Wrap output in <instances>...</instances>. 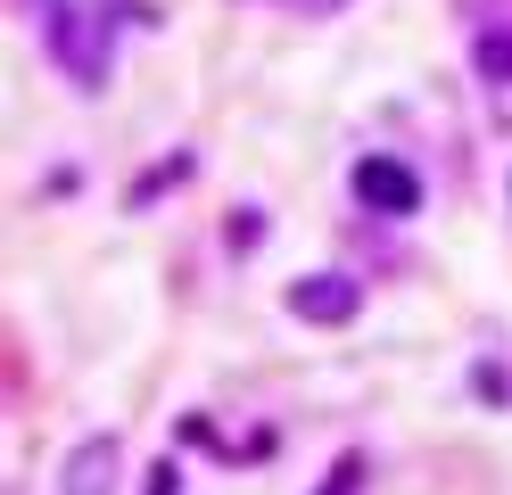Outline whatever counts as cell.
Wrapping results in <instances>:
<instances>
[{
    "label": "cell",
    "mask_w": 512,
    "mask_h": 495,
    "mask_svg": "<svg viewBox=\"0 0 512 495\" xmlns=\"http://www.w3.org/2000/svg\"><path fill=\"white\" fill-rule=\"evenodd\" d=\"M50 58L67 66L83 91L108 83V58H116V9L108 0H58L50 9Z\"/></svg>",
    "instance_id": "6da1fadb"
},
{
    "label": "cell",
    "mask_w": 512,
    "mask_h": 495,
    "mask_svg": "<svg viewBox=\"0 0 512 495\" xmlns=\"http://www.w3.org/2000/svg\"><path fill=\"white\" fill-rule=\"evenodd\" d=\"M116 471H124V446L116 438H83L58 462V495H116Z\"/></svg>",
    "instance_id": "3957f363"
},
{
    "label": "cell",
    "mask_w": 512,
    "mask_h": 495,
    "mask_svg": "<svg viewBox=\"0 0 512 495\" xmlns=\"http://www.w3.org/2000/svg\"><path fill=\"white\" fill-rule=\"evenodd\" d=\"M471 66H479L488 83H512V25H504V17H488V25L471 33Z\"/></svg>",
    "instance_id": "5b68a950"
},
{
    "label": "cell",
    "mask_w": 512,
    "mask_h": 495,
    "mask_svg": "<svg viewBox=\"0 0 512 495\" xmlns=\"http://www.w3.org/2000/svg\"><path fill=\"white\" fill-rule=\"evenodd\" d=\"M356 198L372 215H413L422 207V174L405 157H356Z\"/></svg>",
    "instance_id": "7a4b0ae2"
},
{
    "label": "cell",
    "mask_w": 512,
    "mask_h": 495,
    "mask_svg": "<svg viewBox=\"0 0 512 495\" xmlns=\"http://www.w3.org/2000/svg\"><path fill=\"white\" fill-rule=\"evenodd\" d=\"M356 281H339V273H306V281H290V314L298 322H356Z\"/></svg>",
    "instance_id": "277c9868"
},
{
    "label": "cell",
    "mask_w": 512,
    "mask_h": 495,
    "mask_svg": "<svg viewBox=\"0 0 512 495\" xmlns=\"http://www.w3.org/2000/svg\"><path fill=\"white\" fill-rule=\"evenodd\" d=\"M356 479H364V454H339V471L314 487V495H356Z\"/></svg>",
    "instance_id": "8992f818"
},
{
    "label": "cell",
    "mask_w": 512,
    "mask_h": 495,
    "mask_svg": "<svg viewBox=\"0 0 512 495\" xmlns=\"http://www.w3.org/2000/svg\"><path fill=\"white\" fill-rule=\"evenodd\" d=\"M182 174H190V157H166L149 182H133V198H157V190H166V182H182Z\"/></svg>",
    "instance_id": "52a82bcc"
},
{
    "label": "cell",
    "mask_w": 512,
    "mask_h": 495,
    "mask_svg": "<svg viewBox=\"0 0 512 495\" xmlns=\"http://www.w3.org/2000/svg\"><path fill=\"white\" fill-rule=\"evenodd\" d=\"M141 495H174V462H157V471H149V487Z\"/></svg>",
    "instance_id": "ba28073f"
}]
</instances>
